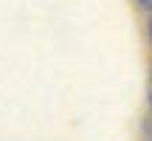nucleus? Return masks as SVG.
<instances>
[{
	"label": "nucleus",
	"mask_w": 152,
	"mask_h": 141,
	"mask_svg": "<svg viewBox=\"0 0 152 141\" xmlns=\"http://www.w3.org/2000/svg\"><path fill=\"white\" fill-rule=\"evenodd\" d=\"M138 3H141L144 9H149V11H152V0H138Z\"/></svg>",
	"instance_id": "nucleus-1"
},
{
	"label": "nucleus",
	"mask_w": 152,
	"mask_h": 141,
	"mask_svg": "<svg viewBox=\"0 0 152 141\" xmlns=\"http://www.w3.org/2000/svg\"><path fill=\"white\" fill-rule=\"evenodd\" d=\"M149 37H152V23H149Z\"/></svg>",
	"instance_id": "nucleus-3"
},
{
	"label": "nucleus",
	"mask_w": 152,
	"mask_h": 141,
	"mask_svg": "<svg viewBox=\"0 0 152 141\" xmlns=\"http://www.w3.org/2000/svg\"><path fill=\"white\" fill-rule=\"evenodd\" d=\"M149 104H152V76H149Z\"/></svg>",
	"instance_id": "nucleus-2"
}]
</instances>
